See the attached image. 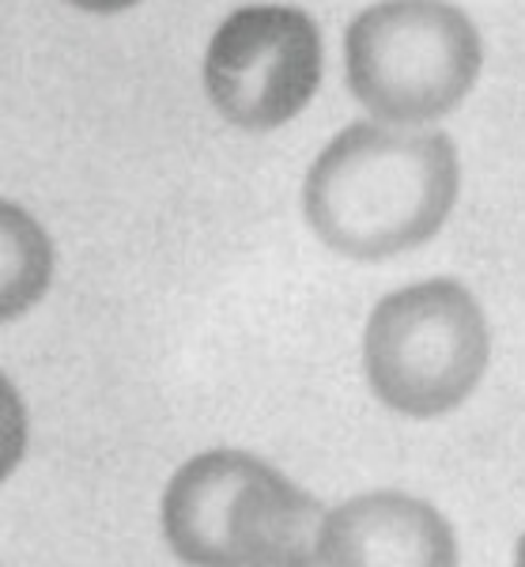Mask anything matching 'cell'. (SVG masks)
I'll list each match as a JSON object with an SVG mask.
<instances>
[{
    "label": "cell",
    "mask_w": 525,
    "mask_h": 567,
    "mask_svg": "<svg viewBox=\"0 0 525 567\" xmlns=\"http://www.w3.org/2000/svg\"><path fill=\"white\" fill-rule=\"evenodd\" d=\"M462 194V155L439 130L344 125L302 178V216L326 250L385 261L431 243Z\"/></svg>",
    "instance_id": "6da1fadb"
},
{
    "label": "cell",
    "mask_w": 525,
    "mask_h": 567,
    "mask_svg": "<svg viewBox=\"0 0 525 567\" xmlns=\"http://www.w3.org/2000/svg\"><path fill=\"white\" fill-rule=\"evenodd\" d=\"M321 503L246 451H205L163 488V534L189 567H318Z\"/></svg>",
    "instance_id": "7a4b0ae2"
},
{
    "label": "cell",
    "mask_w": 525,
    "mask_h": 567,
    "mask_svg": "<svg viewBox=\"0 0 525 567\" xmlns=\"http://www.w3.org/2000/svg\"><path fill=\"white\" fill-rule=\"evenodd\" d=\"M481 69V31L454 0H374L344 31L348 91L385 125H428L454 114Z\"/></svg>",
    "instance_id": "3957f363"
},
{
    "label": "cell",
    "mask_w": 525,
    "mask_h": 567,
    "mask_svg": "<svg viewBox=\"0 0 525 567\" xmlns=\"http://www.w3.org/2000/svg\"><path fill=\"white\" fill-rule=\"evenodd\" d=\"M492 360L484 307L462 280L431 277L374 303L363 329V371L390 413L435 420L462 409Z\"/></svg>",
    "instance_id": "277c9868"
},
{
    "label": "cell",
    "mask_w": 525,
    "mask_h": 567,
    "mask_svg": "<svg viewBox=\"0 0 525 567\" xmlns=\"http://www.w3.org/2000/svg\"><path fill=\"white\" fill-rule=\"evenodd\" d=\"M326 45L315 16L295 4H243L205 50V95L227 125L272 133L318 95Z\"/></svg>",
    "instance_id": "5b68a950"
},
{
    "label": "cell",
    "mask_w": 525,
    "mask_h": 567,
    "mask_svg": "<svg viewBox=\"0 0 525 567\" xmlns=\"http://www.w3.org/2000/svg\"><path fill=\"white\" fill-rule=\"evenodd\" d=\"M318 567H462L457 537L428 499L367 492L326 515Z\"/></svg>",
    "instance_id": "8992f818"
},
{
    "label": "cell",
    "mask_w": 525,
    "mask_h": 567,
    "mask_svg": "<svg viewBox=\"0 0 525 567\" xmlns=\"http://www.w3.org/2000/svg\"><path fill=\"white\" fill-rule=\"evenodd\" d=\"M0 235H4V318L12 322L50 288L53 243L39 219L12 200H4L0 208Z\"/></svg>",
    "instance_id": "52a82bcc"
},
{
    "label": "cell",
    "mask_w": 525,
    "mask_h": 567,
    "mask_svg": "<svg viewBox=\"0 0 525 567\" xmlns=\"http://www.w3.org/2000/svg\"><path fill=\"white\" fill-rule=\"evenodd\" d=\"M64 4L80 8V12H91V16H117V12L136 8L141 0H64Z\"/></svg>",
    "instance_id": "ba28073f"
},
{
    "label": "cell",
    "mask_w": 525,
    "mask_h": 567,
    "mask_svg": "<svg viewBox=\"0 0 525 567\" xmlns=\"http://www.w3.org/2000/svg\"><path fill=\"white\" fill-rule=\"evenodd\" d=\"M514 567H525V534L518 537V548H514Z\"/></svg>",
    "instance_id": "9c48e42d"
}]
</instances>
